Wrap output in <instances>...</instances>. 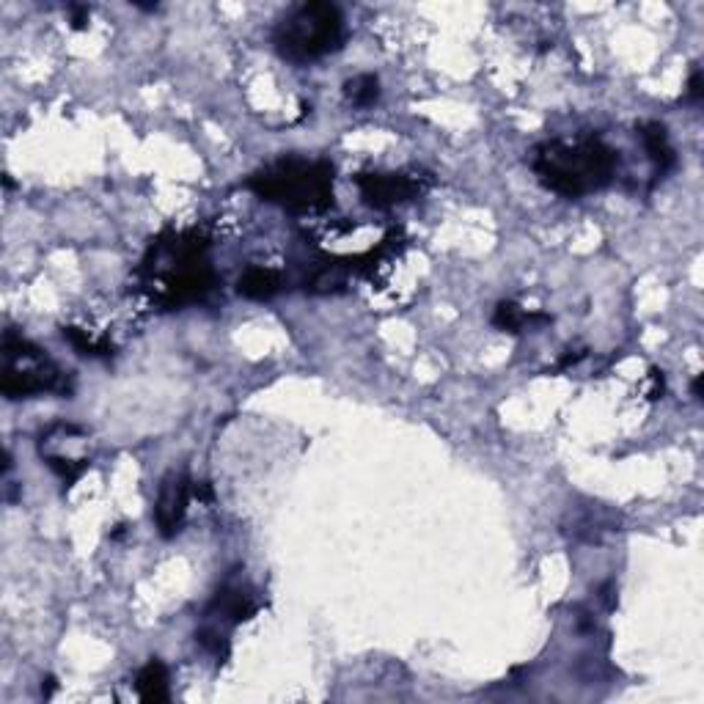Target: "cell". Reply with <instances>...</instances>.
I'll use <instances>...</instances> for the list:
<instances>
[{"mask_svg":"<svg viewBox=\"0 0 704 704\" xmlns=\"http://www.w3.org/2000/svg\"><path fill=\"white\" fill-rule=\"evenodd\" d=\"M209 240L198 229L163 231L141 262V286L165 311L193 306L212 295L218 275L209 264Z\"/></svg>","mask_w":704,"mask_h":704,"instance_id":"6da1fadb","label":"cell"},{"mask_svg":"<svg viewBox=\"0 0 704 704\" xmlns=\"http://www.w3.org/2000/svg\"><path fill=\"white\" fill-rule=\"evenodd\" d=\"M619 152L597 135L575 141H545L531 154V171L542 185L564 198H583L614 182Z\"/></svg>","mask_w":704,"mask_h":704,"instance_id":"7a4b0ae2","label":"cell"},{"mask_svg":"<svg viewBox=\"0 0 704 704\" xmlns=\"http://www.w3.org/2000/svg\"><path fill=\"white\" fill-rule=\"evenodd\" d=\"M256 196L286 212H319L333 207V165L328 160H308L297 154H284L259 168L248 179Z\"/></svg>","mask_w":704,"mask_h":704,"instance_id":"3957f363","label":"cell"},{"mask_svg":"<svg viewBox=\"0 0 704 704\" xmlns=\"http://www.w3.org/2000/svg\"><path fill=\"white\" fill-rule=\"evenodd\" d=\"M347 39V25L339 6L311 0L286 11L273 31L275 53L289 64H314L330 53H339Z\"/></svg>","mask_w":704,"mask_h":704,"instance_id":"277c9868","label":"cell"},{"mask_svg":"<svg viewBox=\"0 0 704 704\" xmlns=\"http://www.w3.org/2000/svg\"><path fill=\"white\" fill-rule=\"evenodd\" d=\"M3 369H0V391L6 399H33L42 394H72V377L14 330L3 336Z\"/></svg>","mask_w":704,"mask_h":704,"instance_id":"5b68a950","label":"cell"},{"mask_svg":"<svg viewBox=\"0 0 704 704\" xmlns=\"http://www.w3.org/2000/svg\"><path fill=\"white\" fill-rule=\"evenodd\" d=\"M361 198L374 209H394L418 198L429 185V176L418 171H369L355 176Z\"/></svg>","mask_w":704,"mask_h":704,"instance_id":"8992f818","label":"cell"},{"mask_svg":"<svg viewBox=\"0 0 704 704\" xmlns=\"http://www.w3.org/2000/svg\"><path fill=\"white\" fill-rule=\"evenodd\" d=\"M190 498H193V479L187 476V471L165 473L154 501V526L160 537L171 539L182 531Z\"/></svg>","mask_w":704,"mask_h":704,"instance_id":"52a82bcc","label":"cell"},{"mask_svg":"<svg viewBox=\"0 0 704 704\" xmlns=\"http://www.w3.org/2000/svg\"><path fill=\"white\" fill-rule=\"evenodd\" d=\"M256 597L245 583H223L207 605V622L229 633V627L242 625L256 614Z\"/></svg>","mask_w":704,"mask_h":704,"instance_id":"ba28073f","label":"cell"},{"mask_svg":"<svg viewBox=\"0 0 704 704\" xmlns=\"http://www.w3.org/2000/svg\"><path fill=\"white\" fill-rule=\"evenodd\" d=\"M284 289V275L264 267V264H251L245 267V273L237 278V292L248 300H270Z\"/></svg>","mask_w":704,"mask_h":704,"instance_id":"9c48e42d","label":"cell"},{"mask_svg":"<svg viewBox=\"0 0 704 704\" xmlns=\"http://www.w3.org/2000/svg\"><path fill=\"white\" fill-rule=\"evenodd\" d=\"M638 138L644 143L649 160L658 168V174H666L671 165H674V160H677V157H674V149H671L666 127H663L660 121H641V124H638Z\"/></svg>","mask_w":704,"mask_h":704,"instance_id":"30bf717a","label":"cell"},{"mask_svg":"<svg viewBox=\"0 0 704 704\" xmlns=\"http://www.w3.org/2000/svg\"><path fill=\"white\" fill-rule=\"evenodd\" d=\"M135 691L141 702H168L171 691H168V669L163 660L152 658L135 677Z\"/></svg>","mask_w":704,"mask_h":704,"instance_id":"8fae6325","label":"cell"},{"mask_svg":"<svg viewBox=\"0 0 704 704\" xmlns=\"http://www.w3.org/2000/svg\"><path fill=\"white\" fill-rule=\"evenodd\" d=\"M550 317L545 314H531V311H523L517 303H498L493 311V325L504 333H523L526 328H531L534 322H548Z\"/></svg>","mask_w":704,"mask_h":704,"instance_id":"7c38bea8","label":"cell"},{"mask_svg":"<svg viewBox=\"0 0 704 704\" xmlns=\"http://www.w3.org/2000/svg\"><path fill=\"white\" fill-rule=\"evenodd\" d=\"M344 97L355 108H372L380 99V80L374 75H355L344 83Z\"/></svg>","mask_w":704,"mask_h":704,"instance_id":"4fadbf2b","label":"cell"},{"mask_svg":"<svg viewBox=\"0 0 704 704\" xmlns=\"http://www.w3.org/2000/svg\"><path fill=\"white\" fill-rule=\"evenodd\" d=\"M64 339L75 347L80 355H91V358H102V355H113V344H108L105 339L91 336L88 330L75 328V325H66Z\"/></svg>","mask_w":704,"mask_h":704,"instance_id":"5bb4252c","label":"cell"},{"mask_svg":"<svg viewBox=\"0 0 704 704\" xmlns=\"http://www.w3.org/2000/svg\"><path fill=\"white\" fill-rule=\"evenodd\" d=\"M704 94V77H702V69H693L691 77H688V99H693V102H699Z\"/></svg>","mask_w":704,"mask_h":704,"instance_id":"9a60e30c","label":"cell"},{"mask_svg":"<svg viewBox=\"0 0 704 704\" xmlns=\"http://www.w3.org/2000/svg\"><path fill=\"white\" fill-rule=\"evenodd\" d=\"M69 14H72V28L83 31L88 25V17H91V9L88 6H69Z\"/></svg>","mask_w":704,"mask_h":704,"instance_id":"2e32d148","label":"cell"},{"mask_svg":"<svg viewBox=\"0 0 704 704\" xmlns=\"http://www.w3.org/2000/svg\"><path fill=\"white\" fill-rule=\"evenodd\" d=\"M652 391H649V399H658L660 394H663V372H658V369H652Z\"/></svg>","mask_w":704,"mask_h":704,"instance_id":"e0dca14e","label":"cell"},{"mask_svg":"<svg viewBox=\"0 0 704 704\" xmlns=\"http://www.w3.org/2000/svg\"><path fill=\"white\" fill-rule=\"evenodd\" d=\"M583 355H586V350H578V352H575V355H564V358H561V361H559V369H567V366H575V363L581 361Z\"/></svg>","mask_w":704,"mask_h":704,"instance_id":"ac0fdd59","label":"cell"},{"mask_svg":"<svg viewBox=\"0 0 704 704\" xmlns=\"http://www.w3.org/2000/svg\"><path fill=\"white\" fill-rule=\"evenodd\" d=\"M691 388H693V396H696V399H702V374H699V377L693 380Z\"/></svg>","mask_w":704,"mask_h":704,"instance_id":"d6986e66","label":"cell"}]
</instances>
